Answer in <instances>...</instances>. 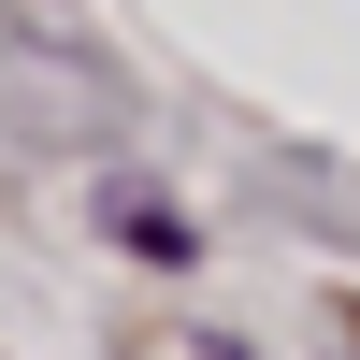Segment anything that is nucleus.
Returning a JSON list of instances; mask_svg holds the SVG:
<instances>
[]
</instances>
